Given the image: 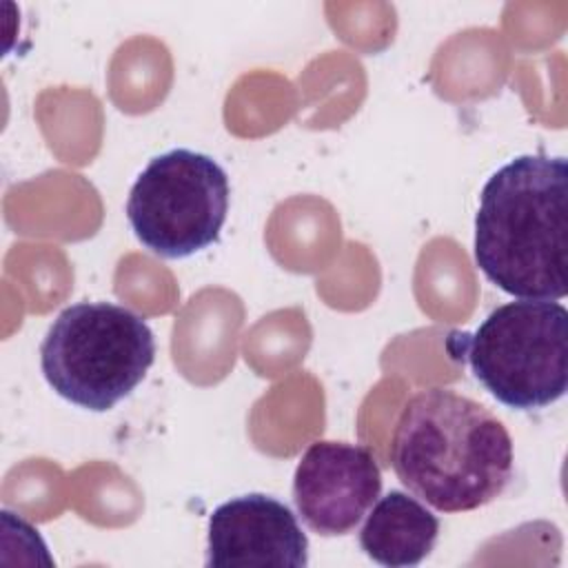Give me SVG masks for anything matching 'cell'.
Segmentation results:
<instances>
[{"label": "cell", "mask_w": 568, "mask_h": 568, "mask_svg": "<svg viewBox=\"0 0 568 568\" xmlns=\"http://www.w3.org/2000/svg\"><path fill=\"white\" fill-rule=\"evenodd\" d=\"M513 462L506 426L450 388L413 395L393 430L397 479L439 513H468L497 499L513 479Z\"/></svg>", "instance_id": "6da1fadb"}, {"label": "cell", "mask_w": 568, "mask_h": 568, "mask_svg": "<svg viewBox=\"0 0 568 568\" xmlns=\"http://www.w3.org/2000/svg\"><path fill=\"white\" fill-rule=\"evenodd\" d=\"M475 262L504 293L561 300L568 293V162L519 155L481 189Z\"/></svg>", "instance_id": "7a4b0ae2"}, {"label": "cell", "mask_w": 568, "mask_h": 568, "mask_svg": "<svg viewBox=\"0 0 568 568\" xmlns=\"http://www.w3.org/2000/svg\"><path fill=\"white\" fill-rule=\"evenodd\" d=\"M446 348L508 408L539 410L566 395L568 311L555 300L501 304L473 333H450Z\"/></svg>", "instance_id": "3957f363"}, {"label": "cell", "mask_w": 568, "mask_h": 568, "mask_svg": "<svg viewBox=\"0 0 568 568\" xmlns=\"http://www.w3.org/2000/svg\"><path fill=\"white\" fill-rule=\"evenodd\" d=\"M155 359L151 326L111 302L60 311L40 344L47 384L67 402L104 413L144 379Z\"/></svg>", "instance_id": "277c9868"}, {"label": "cell", "mask_w": 568, "mask_h": 568, "mask_svg": "<svg viewBox=\"0 0 568 568\" xmlns=\"http://www.w3.org/2000/svg\"><path fill=\"white\" fill-rule=\"evenodd\" d=\"M229 195V175L211 155L173 149L155 155L133 182L126 220L151 253L180 260L217 242Z\"/></svg>", "instance_id": "5b68a950"}, {"label": "cell", "mask_w": 568, "mask_h": 568, "mask_svg": "<svg viewBox=\"0 0 568 568\" xmlns=\"http://www.w3.org/2000/svg\"><path fill=\"white\" fill-rule=\"evenodd\" d=\"M382 493L373 453L346 442H313L293 475V501L302 521L324 537L351 532Z\"/></svg>", "instance_id": "8992f818"}, {"label": "cell", "mask_w": 568, "mask_h": 568, "mask_svg": "<svg viewBox=\"0 0 568 568\" xmlns=\"http://www.w3.org/2000/svg\"><path fill=\"white\" fill-rule=\"evenodd\" d=\"M306 564L308 539L286 504L264 493H248L211 513L206 566L304 568Z\"/></svg>", "instance_id": "52a82bcc"}, {"label": "cell", "mask_w": 568, "mask_h": 568, "mask_svg": "<svg viewBox=\"0 0 568 568\" xmlns=\"http://www.w3.org/2000/svg\"><path fill=\"white\" fill-rule=\"evenodd\" d=\"M439 537V519L415 497L390 490L379 497L359 530L362 550L388 568L422 564Z\"/></svg>", "instance_id": "ba28073f"}]
</instances>
